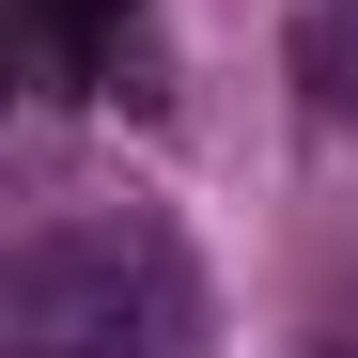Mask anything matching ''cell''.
I'll return each mask as SVG.
<instances>
[{"instance_id": "cell-1", "label": "cell", "mask_w": 358, "mask_h": 358, "mask_svg": "<svg viewBox=\"0 0 358 358\" xmlns=\"http://www.w3.org/2000/svg\"><path fill=\"white\" fill-rule=\"evenodd\" d=\"M0 312L16 358H203V265L171 250V218H47Z\"/></svg>"}, {"instance_id": "cell-2", "label": "cell", "mask_w": 358, "mask_h": 358, "mask_svg": "<svg viewBox=\"0 0 358 358\" xmlns=\"http://www.w3.org/2000/svg\"><path fill=\"white\" fill-rule=\"evenodd\" d=\"M31 47L63 78H125L141 94V0H31Z\"/></svg>"}]
</instances>
